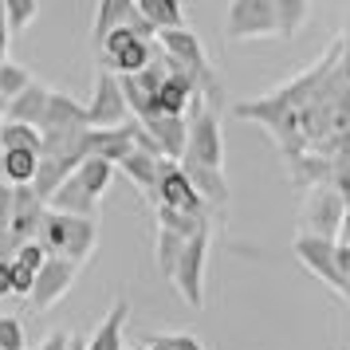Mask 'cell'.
Instances as JSON below:
<instances>
[{"label":"cell","instance_id":"34","mask_svg":"<svg viewBox=\"0 0 350 350\" xmlns=\"http://www.w3.org/2000/svg\"><path fill=\"white\" fill-rule=\"evenodd\" d=\"M142 347L146 350H174V342H170V334H150Z\"/></svg>","mask_w":350,"mask_h":350},{"label":"cell","instance_id":"7","mask_svg":"<svg viewBox=\"0 0 350 350\" xmlns=\"http://www.w3.org/2000/svg\"><path fill=\"white\" fill-rule=\"evenodd\" d=\"M291 252H295V260H299V264L311 271V275H319V280H323L327 287H334L342 299H350V280L338 271L334 240H319V237H307V232H299V237L291 240Z\"/></svg>","mask_w":350,"mask_h":350},{"label":"cell","instance_id":"18","mask_svg":"<svg viewBox=\"0 0 350 350\" xmlns=\"http://www.w3.org/2000/svg\"><path fill=\"white\" fill-rule=\"evenodd\" d=\"M126 315H130V303L126 299H114L111 311L98 319L95 334L87 338V350H122V331H126Z\"/></svg>","mask_w":350,"mask_h":350},{"label":"cell","instance_id":"28","mask_svg":"<svg viewBox=\"0 0 350 350\" xmlns=\"http://www.w3.org/2000/svg\"><path fill=\"white\" fill-rule=\"evenodd\" d=\"M12 260H16L20 268H28L36 275V271L44 268L48 252H44V244H40V240H24V244H16V256H12Z\"/></svg>","mask_w":350,"mask_h":350},{"label":"cell","instance_id":"25","mask_svg":"<svg viewBox=\"0 0 350 350\" xmlns=\"http://www.w3.org/2000/svg\"><path fill=\"white\" fill-rule=\"evenodd\" d=\"M32 83V71L28 67L12 64V59H4L0 64V103H8V98H16L24 87Z\"/></svg>","mask_w":350,"mask_h":350},{"label":"cell","instance_id":"13","mask_svg":"<svg viewBox=\"0 0 350 350\" xmlns=\"http://www.w3.org/2000/svg\"><path fill=\"white\" fill-rule=\"evenodd\" d=\"M44 217H48V205H44L28 185L12 189V213H8V237H12V244L40 240V224H44Z\"/></svg>","mask_w":350,"mask_h":350},{"label":"cell","instance_id":"3","mask_svg":"<svg viewBox=\"0 0 350 350\" xmlns=\"http://www.w3.org/2000/svg\"><path fill=\"white\" fill-rule=\"evenodd\" d=\"M98 51L107 55V59H98L107 71H114V75H138V71H146V67L154 64L158 44L142 40L134 28H111L98 40Z\"/></svg>","mask_w":350,"mask_h":350},{"label":"cell","instance_id":"29","mask_svg":"<svg viewBox=\"0 0 350 350\" xmlns=\"http://www.w3.org/2000/svg\"><path fill=\"white\" fill-rule=\"evenodd\" d=\"M32 284H36V275L12 260V295H24V299H28V295H32Z\"/></svg>","mask_w":350,"mask_h":350},{"label":"cell","instance_id":"1","mask_svg":"<svg viewBox=\"0 0 350 350\" xmlns=\"http://www.w3.org/2000/svg\"><path fill=\"white\" fill-rule=\"evenodd\" d=\"M232 114L260 122L275 138L299 189L334 185L350 201V51L342 36L307 71L264 98L237 103Z\"/></svg>","mask_w":350,"mask_h":350},{"label":"cell","instance_id":"36","mask_svg":"<svg viewBox=\"0 0 350 350\" xmlns=\"http://www.w3.org/2000/svg\"><path fill=\"white\" fill-rule=\"evenodd\" d=\"M67 350H87V338H83V334H71V338H67Z\"/></svg>","mask_w":350,"mask_h":350},{"label":"cell","instance_id":"35","mask_svg":"<svg viewBox=\"0 0 350 350\" xmlns=\"http://www.w3.org/2000/svg\"><path fill=\"white\" fill-rule=\"evenodd\" d=\"M338 244L350 248V201H347V217H342V232H338Z\"/></svg>","mask_w":350,"mask_h":350},{"label":"cell","instance_id":"22","mask_svg":"<svg viewBox=\"0 0 350 350\" xmlns=\"http://www.w3.org/2000/svg\"><path fill=\"white\" fill-rule=\"evenodd\" d=\"M36 170H40V158H36V154H24V150L0 154V174H4V181H8L12 189H20V185H32Z\"/></svg>","mask_w":350,"mask_h":350},{"label":"cell","instance_id":"30","mask_svg":"<svg viewBox=\"0 0 350 350\" xmlns=\"http://www.w3.org/2000/svg\"><path fill=\"white\" fill-rule=\"evenodd\" d=\"M170 342H174V350H205V342H201L197 334H189V331L170 334Z\"/></svg>","mask_w":350,"mask_h":350},{"label":"cell","instance_id":"19","mask_svg":"<svg viewBox=\"0 0 350 350\" xmlns=\"http://www.w3.org/2000/svg\"><path fill=\"white\" fill-rule=\"evenodd\" d=\"M114 170H122V174L142 189L146 201H154V185H158V158L154 154H142V150H130L126 158L118 161Z\"/></svg>","mask_w":350,"mask_h":350},{"label":"cell","instance_id":"8","mask_svg":"<svg viewBox=\"0 0 350 350\" xmlns=\"http://www.w3.org/2000/svg\"><path fill=\"white\" fill-rule=\"evenodd\" d=\"M154 205L174 208V213H189V217H208V208L201 205L197 189L189 185V177H185V170H181V161H170V158H158Z\"/></svg>","mask_w":350,"mask_h":350},{"label":"cell","instance_id":"26","mask_svg":"<svg viewBox=\"0 0 350 350\" xmlns=\"http://www.w3.org/2000/svg\"><path fill=\"white\" fill-rule=\"evenodd\" d=\"M0 8L8 16V32H24L40 16V0H0Z\"/></svg>","mask_w":350,"mask_h":350},{"label":"cell","instance_id":"21","mask_svg":"<svg viewBox=\"0 0 350 350\" xmlns=\"http://www.w3.org/2000/svg\"><path fill=\"white\" fill-rule=\"evenodd\" d=\"M75 181H79L95 201H103V193L111 189V181H114V165L103 161V158H83L79 165H75Z\"/></svg>","mask_w":350,"mask_h":350},{"label":"cell","instance_id":"12","mask_svg":"<svg viewBox=\"0 0 350 350\" xmlns=\"http://www.w3.org/2000/svg\"><path fill=\"white\" fill-rule=\"evenodd\" d=\"M40 138H55V134H79L87 130V111H83L79 98H71L67 91H51L44 118H40Z\"/></svg>","mask_w":350,"mask_h":350},{"label":"cell","instance_id":"37","mask_svg":"<svg viewBox=\"0 0 350 350\" xmlns=\"http://www.w3.org/2000/svg\"><path fill=\"white\" fill-rule=\"evenodd\" d=\"M122 350H146V347H142V342H126Z\"/></svg>","mask_w":350,"mask_h":350},{"label":"cell","instance_id":"2","mask_svg":"<svg viewBox=\"0 0 350 350\" xmlns=\"http://www.w3.org/2000/svg\"><path fill=\"white\" fill-rule=\"evenodd\" d=\"M40 244L48 256H59V260H71L75 268L87 264L95 256L98 244V224L87 221V217H64V213H51L40 224Z\"/></svg>","mask_w":350,"mask_h":350},{"label":"cell","instance_id":"10","mask_svg":"<svg viewBox=\"0 0 350 350\" xmlns=\"http://www.w3.org/2000/svg\"><path fill=\"white\" fill-rule=\"evenodd\" d=\"M224 36L228 40H268V36H275V8H271V0H228Z\"/></svg>","mask_w":350,"mask_h":350},{"label":"cell","instance_id":"17","mask_svg":"<svg viewBox=\"0 0 350 350\" xmlns=\"http://www.w3.org/2000/svg\"><path fill=\"white\" fill-rule=\"evenodd\" d=\"M48 208H51V213H64V217H87V221H95L98 201L83 189L79 181H75V174H71L64 185L48 197Z\"/></svg>","mask_w":350,"mask_h":350},{"label":"cell","instance_id":"33","mask_svg":"<svg viewBox=\"0 0 350 350\" xmlns=\"http://www.w3.org/2000/svg\"><path fill=\"white\" fill-rule=\"evenodd\" d=\"M67 338H71L67 331H51L48 338L40 342V350H67Z\"/></svg>","mask_w":350,"mask_h":350},{"label":"cell","instance_id":"11","mask_svg":"<svg viewBox=\"0 0 350 350\" xmlns=\"http://www.w3.org/2000/svg\"><path fill=\"white\" fill-rule=\"evenodd\" d=\"M75 275H79V268L71 264V260H59V256H48L44 260V268L36 271V284H32V307L36 311H51L55 303L64 299L67 291L75 287Z\"/></svg>","mask_w":350,"mask_h":350},{"label":"cell","instance_id":"27","mask_svg":"<svg viewBox=\"0 0 350 350\" xmlns=\"http://www.w3.org/2000/svg\"><path fill=\"white\" fill-rule=\"evenodd\" d=\"M0 350H28V334L16 315H0Z\"/></svg>","mask_w":350,"mask_h":350},{"label":"cell","instance_id":"5","mask_svg":"<svg viewBox=\"0 0 350 350\" xmlns=\"http://www.w3.org/2000/svg\"><path fill=\"white\" fill-rule=\"evenodd\" d=\"M83 111H87V130H111L130 122V107L122 98L118 75L107 71L103 64L95 67V87H91V98L83 103Z\"/></svg>","mask_w":350,"mask_h":350},{"label":"cell","instance_id":"6","mask_svg":"<svg viewBox=\"0 0 350 350\" xmlns=\"http://www.w3.org/2000/svg\"><path fill=\"white\" fill-rule=\"evenodd\" d=\"M342 217H347V197L334 189V185H315V189H307V201H303V232H307V237L338 240Z\"/></svg>","mask_w":350,"mask_h":350},{"label":"cell","instance_id":"24","mask_svg":"<svg viewBox=\"0 0 350 350\" xmlns=\"http://www.w3.org/2000/svg\"><path fill=\"white\" fill-rule=\"evenodd\" d=\"M181 248H185V240L177 237V232H165V228H158V240H154V264H158V271L170 280L177 268V260H181Z\"/></svg>","mask_w":350,"mask_h":350},{"label":"cell","instance_id":"9","mask_svg":"<svg viewBox=\"0 0 350 350\" xmlns=\"http://www.w3.org/2000/svg\"><path fill=\"white\" fill-rule=\"evenodd\" d=\"M181 161L205 165V170H224V134H221V118L213 111H201L189 118V138H185Z\"/></svg>","mask_w":350,"mask_h":350},{"label":"cell","instance_id":"14","mask_svg":"<svg viewBox=\"0 0 350 350\" xmlns=\"http://www.w3.org/2000/svg\"><path fill=\"white\" fill-rule=\"evenodd\" d=\"M181 170L189 177V185L197 189L201 205L208 208V217H217L228 205V177H224V170H205V165H193V161H181Z\"/></svg>","mask_w":350,"mask_h":350},{"label":"cell","instance_id":"20","mask_svg":"<svg viewBox=\"0 0 350 350\" xmlns=\"http://www.w3.org/2000/svg\"><path fill=\"white\" fill-rule=\"evenodd\" d=\"M271 8H275V36L280 40L299 36L307 16H311V0H271Z\"/></svg>","mask_w":350,"mask_h":350},{"label":"cell","instance_id":"16","mask_svg":"<svg viewBox=\"0 0 350 350\" xmlns=\"http://www.w3.org/2000/svg\"><path fill=\"white\" fill-rule=\"evenodd\" d=\"M134 12L150 32H174V28H185V8L181 0H134Z\"/></svg>","mask_w":350,"mask_h":350},{"label":"cell","instance_id":"4","mask_svg":"<svg viewBox=\"0 0 350 350\" xmlns=\"http://www.w3.org/2000/svg\"><path fill=\"white\" fill-rule=\"evenodd\" d=\"M208 244H213V228L205 232H197L193 240H185V248H181V260H177L174 268V287L177 295L185 299L189 311H201L205 307V271H208Z\"/></svg>","mask_w":350,"mask_h":350},{"label":"cell","instance_id":"15","mask_svg":"<svg viewBox=\"0 0 350 350\" xmlns=\"http://www.w3.org/2000/svg\"><path fill=\"white\" fill-rule=\"evenodd\" d=\"M48 95H51V87H44V83L32 79L16 98H8V103H4V118H0V122H24V126H40L44 107H48Z\"/></svg>","mask_w":350,"mask_h":350},{"label":"cell","instance_id":"31","mask_svg":"<svg viewBox=\"0 0 350 350\" xmlns=\"http://www.w3.org/2000/svg\"><path fill=\"white\" fill-rule=\"evenodd\" d=\"M8 48H12V32H8V16H4V8H0V64L8 59Z\"/></svg>","mask_w":350,"mask_h":350},{"label":"cell","instance_id":"23","mask_svg":"<svg viewBox=\"0 0 350 350\" xmlns=\"http://www.w3.org/2000/svg\"><path fill=\"white\" fill-rule=\"evenodd\" d=\"M12 150L40 154V130L24 122H0V154H12Z\"/></svg>","mask_w":350,"mask_h":350},{"label":"cell","instance_id":"32","mask_svg":"<svg viewBox=\"0 0 350 350\" xmlns=\"http://www.w3.org/2000/svg\"><path fill=\"white\" fill-rule=\"evenodd\" d=\"M12 295V260H0V299Z\"/></svg>","mask_w":350,"mask_h":350}]
</instances>
